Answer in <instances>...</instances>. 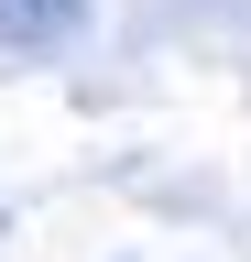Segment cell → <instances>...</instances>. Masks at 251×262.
I'll list each match as a JSON object with an SVG mask.
<instances>
[{"label":"cell","instance_id":"1","mask_svg":"<svg viewBox=\"0 0 251 262\" xmlns=\"http://www.w3.org/2000/svg\"><path fill=\"white\" fill-rule=\"evenodd\" d=\"M87 22V0H0V44H66Z\"/></svg>","mask_w":251,"mask_h":262}]
</instances>
